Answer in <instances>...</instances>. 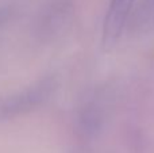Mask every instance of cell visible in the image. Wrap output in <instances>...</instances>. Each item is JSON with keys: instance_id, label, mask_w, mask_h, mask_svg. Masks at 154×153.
I'll use <instances>...</instances> for the list:
<instances>
[{"instance_id": "4", "label": "cell", "mask_w": 154, "mask_h": 153, "mask_svg": "<svg viewBox=\"0 0 154 153\" xmlns=\"http://www.w3.org/2000/svg\"><path fill=\"white\" fill-rule=\"evenodd\" d=\"M11 18V8L7 5H0V29L10 20Z\"/></svg>"}, {"instance_id": "3", "label": "cell", "mask_w": 154, "mask_h": 153, "mask_svg": "<svg viewBox=\"0 0 154 153\" xmlns=\"http://www.w3.org/2000/svg\"><path fill=\"white\" fill-rule=\"evenodd\" d=\"M69 14L68 0H50L38 14L35 20L34 34L39 39L46 41L60 33Z\"/></svg>"}, {"instance_id": "1", "label": "cell", "mask_w": 154, "mask_h": 153, "mask_svg": "<svg viewBox=\"0 0 154 153\" xmlns=\"http://www.w3.org/2000/svg\"><path fill=\"white\" fill-rule=\"evenodd\" d=\"M56 79L43 76L24 88L0 99V122H10L29 115L45 106L56 91Z\"/></svg>"}, {"instance_id": "2", "label": "cell", "mask_w": 154, "mask_h": 153, "mask_svg": "<svg viewBox=\"0 0 154 153\" xmlns=\"http://www.w3.org/2000/svg\"><path fill=\"white\" fill-rule=\"evenodd\" d=\"M134 0H111L103 24L101 45L106 52L111 50L119 41L127 19L133 10Z\"/></svg>"}]
</instances>
